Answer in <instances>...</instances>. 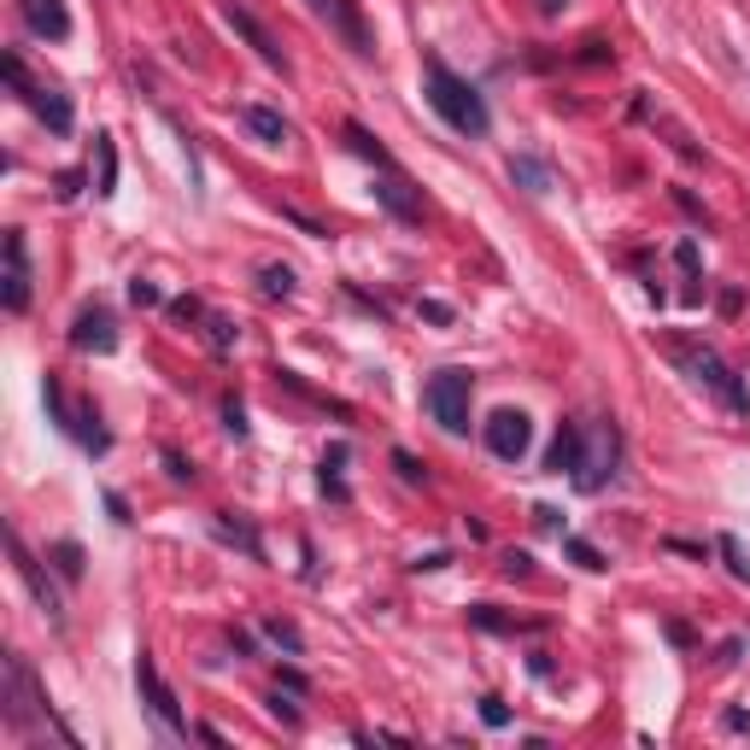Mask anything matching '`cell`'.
I'll list each match as a JSON object with an SVG mask.
<instances>
[{"mask_svg":"<svg viewBox=\"0 0 750 750\" xmlns=\"http://www.w3.org/2000/svg\"><path fill=\"white\" fill-rule=\"evenodd\" d=\"M616 464H622V435H616V423H598L593 435H586L581 464H574L569 481L581 487V493H604V487L616 481Z\"/></svg>","mask_w":750,"mask_h":750,"instance_id":"cell-5","label":"cell"},{"mask_svg":"<svg viewBox=\"0 0 750 750\" xmlns=\"http://www.w3.org/2000/svg\"><path fill=\"white\" fill-rule=\"evenodd\" d=\"M0 715H7V727H12V733H30V727L48 733V727H53L60 739H77V733H70L65 721L48 710V691L36 686L30 662H24L18 651L7 657V681H0Z\"/></svg>","mask_w":750,"mask_h":750,"instance_id":"cell-2","label":"cell"},{"mask_svg":"<svg viewBox=\"0 0 750 750\" xmlns=\"http://www.w3.org/2000/svg\"><path fill=\"white\" fill-rule=\"evenodd\" d=\"M581 445H586V428L581 423H562L557 440H552V452H545V469H552V475H574V464H581Z\"/></svg>","mask_w":750,"mask_h":750,"instance_id":"cell-16","label":"cell"},{"mask_svg":"<svg viewBox=\"0 0 750 750\" xmlns=\"http://www.w3.org/2000/svg\"><path fill=\"white\" fill-rule=\"evenodd\" d=\"M18 7H24V24H30V36H41V41H65V36H70L65 0H18Z\"/></svg>","mask_w":750,"mask_h":750,"instance_id":"cell-15","label":"cell"},{"mask_svg":"<svg viewBox=\"0 0 750 750\" xmlns=\"http://www.w3.org/2000/svg\"><path fill=\"white\" fill-rule=\"evenodd\" d=\"M346 147H352L358 158H370L375 170H393V153H387V147H382V141H375V135H370L364 124H346Z\"/></svg>","mask_w":750,"mask_h":750,"instance_id":"cell-20","label":"cell"},{"mask_svg":"<svg viewBox=\"0 0 750 750\" xmlns=\"http://www.w3.org/2000/svg\"><path fill=\"white\" fill-rule=\"evenodd\" d=\"M0 306L12 316L30 311V241L24 229H7V270H0Z\"/></svg>","mask_w":750,"mask_h":750,"instance_id":"cell-10","label":"cell"},{"mask_svg":"<svg viewBox=\"0 0 750 750\" xmlns=\"http://www.w3.org/2000/svg\"><path fill=\"white\" fill-rule=\"evenodd\" d=\"M533 522H540L545 533H557V510H552V504H533Z\"/></svg>","mask_w":750,"mask_h":750,"instance_id":"cell-42","label":"cell"},{"mask_svg":"<svg viewBox=\"0 0 750 750\" xmlns=\"http://www.w3.org/2000/svg\"><path fill=\"white\" fill-rule=\"evenodd\" d=\"M750 727V715L745 710H727V733H745Z\"/></svg>","mask_w":750,"mask_h":750,"instance_id":"cell-44","label":"cell"},{"mask_svg":"<svg viewBox=\"0 0 750 750\" xmlns=\"http://www.w3.org/2000/svg\"><path fill=\"white\" fill-rule=\"evenodd\" d=\"M218 540H223V545H241L247 557H264V545H258V533H253L247 522H229V516H218Z\"/></svg>","mask_w":750,"mask_h":750,"instance_id":"cell-24","label":"cell"},{"mask_svg":"<svg viewBox=\"0 0 750 750\" xmlns=\"http://www.w3.org/2000/svg\"><path fill=\"white\" fill-rule=\"evenodd\" d=\"M499 569L516 581V574H533V557H528V552H504V562H499Z\"/></svg>","mask_w":750,"mask_h":750,"instance_id":"cell-36","label":"cell"},{"mask_svg":"<svg viewBox=\"0 0 750 750\" xmlns=\"http://www.w3.org/2000/svg\"><path fill=\"white\" fill-rule=\"evenodd\" d=\"M170 316H182V323H194V316H206V306H199V299H177V306H170Z\"/></svg>","mask_w":750,"mask_h":750,"instance_id":"cell-39","label":"cell"},{"mask_svg":"<svg viewBox=\"0 0 750 750\" xmlns=\"http://www.w3.org/2000/svg\"><path fill=\"white\" fill-rule=\"evenodd\" d=\"M264 639L282 645L287 657H306V633H299L294 622H282V616H270V622H264Z\"/></svg>","mask_w":750,"mask_h":750,"instance_id":"cell-22","label":"cell"},{"mask_svg":"<svg viewBox=\"0 0 750 750\" xmlns=\"http://www.w3.org/2000/svg\"><path fill=\"white\" fill-rule=\"evenodd\" d=\"M375 199H382V206L393 211L399 223H423V194H416V188H411L405 177H399V165L375 177Z\"/></svg>","mask_w":750,"mask_h":750,"instance_id":"cell-13","label":"cell"},{"mask_svg":"<svg viewBox=\"0 0 750 750\" xmlns=\"http://www.w3.org/2000/svg\"><path fill=\"white\" fill-rule=\"evenodd\" d=\"M721 557H727L733 581H745V586H750V557H745V545L733 540V533H721Z\"/></svg>","mask_w":750,"mask_h":750,"instance_id":"cell-26","label":"cell"},{"mask_svg":"<svg viewBox=\"0 0 750 750\" xmlns=\"http://www.w3.org/2000/svg\"><path fill=\"white\" fill-rule=\"evenodd\" d=\"M423 316L428 323H452V306H445V299H423Z\"/></svg>","mask_w":750,"mask_h":750,"instance_id":"cell-38","label":"cell"},{"mask_svg":"<svg viewBox=\"0 0 750 750\" xmlns=\"http://www.w3.org/2000/svg\"><path fill=\"white\" fill-rule=\"evenodd\" d=\"M70 346L77 352H118V316H112L106 306H82L77 323H70Z\"/></svg>","mask_w":750,"mask_h":750,"instance_id":"cell-12","label":"cell"},{"mask_svg":"<svg viewBox=\"0 0 750 750\" xmlns=\"http://www.w3.org/2000/svg\"><path fill=\"white\" fill-rule=\"evenodd\" d=\"M562 7H569V0H540V18H557Z\"/></svg>","mask_w":750,"mask_h":750,"instance_id":"cell-45","label":"cell"},{"mask_svg":"<svg viewBox=\"0 0 750 750\" xmlns=\"http://www.w3.org/2000/svg\"><path fill=\"white\" fill-rule=\"evenodd\" d=\"M24 100H30V112L53 129V135H70V124H77V106H70L65 89H53V82H30V94H24Z\"/></svg>","mask_w":750,"mask_h":750,"instance_id":"cell-14","label":"cell"},{"mask_svg":"<svg viewBox=\"0 0 750 750\" xmlns=\"http://www.w3.org/2000/svg\"><path fill=\"white\" fill-rule=\"evenodd\" d=\"M206 335H211V346H218V352H229V346H235V335H241V328L229 323V316H218V311H206Z\"/></svg>","mask_w":750,"mask_h":750,"instance_id":"cell-30","label":"cell"},{"mask_svg":"<svg viewBox=\"0 0 750 750\" xmlns=\"http://www.w3.org/2000/svg\"><path fill=\"white\" fill-rule=\"evenodd\" d=\"M165 469H170V481H194V469H188L177 452H165Z\"/></svg>","mask_w":750,"mask_h":750,"instance_id":"cell-40","label":"cell"},{"mask_svg":"<svg viewBox=\"0 0 750 750\" xmlns=\"http://www.w3.org/2000/svg\"><path fill=\"white\" fill-rule=\"evenodd\" d=\"M53 562H60L65 581H77V574H82V545L77 540H60V545H53Z\"/></svg>","mask_w":750,"mask_h":750,"instance_id":"cell-28","label":"cell"},{"mask_svg":"<svg viewBox=\"0 0 750 750\" xmlns=\"http://www.w3.org/2000/svg\"><path fill=\"white\" fill-rule=\"evenodd\" d=\"M393 469H399V475H405V481H411V487H416V481H428V469H423V464H416V457H411V452H393Z\"/></svg>","mask_w":750,"mask_h":750,"instance_id":"cell-35","label":"cell"},{"mask_svg":"<svg viewBox=\"0 0 750 750\" xmlns=\"http://www.w3.org/2000/svg\"><path fill=\"white\" fill-rule=\"evenodd\" d=\"M510 182L528 188V194H552V165L533 153H510Z\"/></svg>","mask_w":750,"mask_h":750,"instance_id":"cell-18","label":"cell"},{"mask_svg":"<svg viewBox=\"0 0 750 750\" xmlns=\"http://www.w3.org/2000/svg\"><path fill=\"white\" fill-rule=\"evenodd\" d=\"M223 428L235 440H247V411H241V399H223Z\"/></svg>","mask_w":750,"mask_h":750,"instance_id":"cell-32","label":"cell"},{"mask_svg":"<svg viewBox=\"0 0 750 750\" xmlns=\"http://www.w3.org/2000/svg\"><path fill=\"white\" fill-rule=\"evenodd\" d=\"M674 258H681V270H698V247H691V241H681V247H674Z\"/></svg>","mask_w":750,"mask_h":750,"instance_id":"cell-43","label":"cell"},{"mask_svg":"<svg viewBox=\"0 0 750 750\" xmlns=\"http://www.w3.org/2000/svg\"><path fill=\"white\" fill-rule=\"evenodd\" d=\"M241 124H247L264 147H282V141H287V118L276 106H258V100H253V106H241Z\"/></svg>","mask_w":750,"mask_h":750,"instance_id":"cell-17","label":"cell"},{"mask_svg":"<svg viewBox=\"0 0 750 750\" xmlns=\"http://www.w3.org/2000/svg\"><path fill=\"white\" fill-rule=\"evenodd\" d=\"M70 435H77V440H82V452H94V457H106V452H112V435L100 428V411H94V405H82L77 416H70Z\"/></svg>","mask_w":750,"mask_h":750,"instance_id":"cell-19","label":"cell"},{"mask_svg":"<svg viewBox=\"0 0 750 750\" xmlns=\"http://www.w3.org/2000/svg\"><path fill=\"white\" fill-rule=\"evenodd\" d=\"M469 622H475V628H487V633H516V628H522V622H510V616H499L493 604H475Z\"/></svg>","mask_w":750,"mask_h":750,"instance_id":"cell-27","label":"cell"},{"mask_svg":"<svg viewBox=\"0 0 750 750\" xmlns=\"http://www.w3.org/2000/svg\"><path fill=\"white\" fill-rule=\"evenodd\" d=\"M77 188H82L77 170H60V199H77Z\"/></svg>","mask_w":750,"mask_h":750,"instance_id":"cell-41","label":"cell"},{"mask_svg":"<svg viewBox=\"0 0 750 750\" xmlns=\"http://www.w3.org/2000/svg\"><path fill=\"white\" fill-rule=\"evenodd\" d=\"M94 153H100V182H94V194L112 199V194H118V147H112V135H94Z\"/></svg>","mask_w":750,"mask_h":750,"instance_id":"cell-21","label":"cell"},{"mask_svg":"<svg viewBox=\"0 0 750 750\" xmlns=\"http://www.w3.org/2000/svg\"><path fill=\"white\" fill-rule=\"evenodd\" d=\"M346 457H352L346 445H328V452H323V493H328V499H346V481H340Z\"/></svg>","mask_w":750,"mask_h":750,"instance_id":"cell-23","label":"cell"},{"mask_svg":"<svg viewBox=\"0 0 750 750\" xmlns=\"http://www.w3.org/2000/svg\"><path fill=\"white\" fill-rule=\"evenodd\" d=\"M129 299H135V306H158V287L135 276V282H129Z\"/></svg>","mask_w":750,"mask_h":750,"instance_id":"cell-37","label":"cell"},{"mask_svg":"<svg viewBox=\"0 0 750 750\" xmlns=\"http://www.w3.org/2000/svg\"><path fill=\"white\" fill-rule=\"evenodd\" d=\"M423 94H428V106L440 112V124L445 129H457L464 141H481L487 129H493V112H487V94L475 89L469 77H457L445 60H428L423 65Z\"/></svg>","mask_w":750,"mask_h":750,"instance_id":"cell-1","label":"cell"},{"mask_svg":"<svg viewBox=\"0 0 750 750\" xmlns=\"http://www.w3.org/2000/svg\"><path fill=\"white\" fill-rule=\"evenodd\" d=\"M258 294H264V299H287V294H294V270H287V264H264V270H258Z\"/></svg>","mask_w":750,"mask_h":750,"instance_id":"cell-25","label":"cell"},{"mask_svg":"<svg viewBox=\"0 0 750 750\" xmlns=\"http://www.w3.org/2000/svg\"><path fill=\"white\" fill-rule=\"evenodd\" d=\"M223 24H229V30H235L241 41H247V48H253V53H258V60H264L270 70H282V77H287V53L276 48V36H270L264 24H258L253 12L241 7V0H223Z\"/></svg>","mask_w":750,"mask_h":750,"instance_id":"cell-11","label":"cell"},{"mask_svg":"<svg viewBox=\"0 0 750 750\" xmlns=\"http://www.w3.org/2000/svg\"><path fill=\"white\" fill-rule=\"evenodd\" d=\"M7 552H12V569H18V581L30 586V598H36V610L48 616V622H65V604H60V586H53V574L36 562V552L18 540V533H7Z\"/></svg>","mask_w":750,"mask_h":750,"instance_id":"cell-9","label":"cell"},{"mask_svg":"<svg viewBox=\"0 0 750 750\" xmlns=\"http://www.w3.org/2000/svg\"><path fill=\"white\" fill-rule=\"evenodd\" d=\"M481 721H487V727H510V710H504V698H481Z\"/></svg>","mask_w":750,"mask_h":750,"instance_id":"cell-34","label":"cell"},{"mask_svg":"<svg viewBox=\"0 0 750 750\" xmlns=\"http://www.w3.org/2000/svg\"><path fill=\"white\" fill-rule=\"evenodd\" d=\"M0 77H7V89L30 94V77H24V60H18V53H7V60H0Z\"/></svg>","mask_w":750,"mask_h":750,"instance_id":"cell-31","label":"cell"},{"mask_svg":"<svg viewBox=\"0 0 750 750\" xmlns=\"http://www.w3.org/2000/svg\"><path fill=\"white\" fill-rule=\"evenodd\" d=\"M562 552H569L574 562H581V569H610V562H604V552H598V545H586V540H562Z\"/></svg>","mask_w":750,"mask_h":750,"instance_id":"cell-29","label":"cell"},{"mask_svg":"<svg viewBox=\"0 0 750 750\" xmlns=\"http://www.w3.org/2000/svg\"><path fill=\"white\" fill-rule=\"evenodd\" d=\"M270 715H276L282 727H299V703H294V691H287V698L276 691V698H270Z\"/></svg>","mask_w":750,"mask_h":750,"instance_id":"cell-33","label":"cell"},{"mask_svg":"<svg viewBox=\"0 0 750 750\" xmlns=\"http://www.w3.org/2000/svg\"><path fill=\"white\" fill-rule=\"evenodd\" d=\"M135 686H141V703H147V715L158 721V727H165V739H188V715L177 710V691H170L165 681H158V669H153V657L141 651L135 657Z\"/></svg>","mask_w":750,"mask_h":750,"instance_id":"cell-6","label":"cell"},{"mask_svg":"<svg viewBox=\"0 0 750 750\" xmlns=\"http://www.w3.org/2000/svg\"><path fill=\"white\" fill-rule=\"evenodd\" d=\"M306 7H311L316 24H328V36H340L346 48L358 53V60H375V36H370L364 12H358L352 0H306Z\"/></svg>","mask_w":750,"mask_h":750,"instance_id":"cell-7","label":"cell"},{"mask_svg":"<svg viewBox=\"0 0 750 750\" xmlns=\"http://www.w3.org/2000/svg\"><path fill=\"white\" fill-rule=\"evenodd\" d=\"M669 352H674V364H681V370L691 375V382L703 387V393H715V399H721V405H727L733 416H750V387H745V382H739V375H733L727 364H721V352H715V346L674 340Z\"/></svg>","mask_w":750,"mask_h":750,"instance_id":"cell-3","label":"cell"},{"mask_svg":"<svg viewBox=\"0 0 750 750\" xmlns=\"http://www.w3.org/2000/svg\"><path fill=\"white\" fill-rule=\"evenodd\" d=\"M469 393H475L469 370H435L423 387V405L445 435H469Z\"/></svg>","mask_w":750,"mask_h":750,"instance_id":"cell-4","label":"cell"},{"mask_svg":"<svg viewBox=\"0 0 750 750\" xmlns=\"http://www.w3.org/2000/svg\"><path fill=\"white\" fill-rule=\"evenodd\" d=\"M481 435H487V452H493L499 464H522V457H528V445H533V416L504 405V411L487 416V428H481Z\"/></svg>","mask_w":750,"mask_h":750,"instance_id":"cell-8","label":"cell"}]
</instances>
